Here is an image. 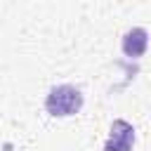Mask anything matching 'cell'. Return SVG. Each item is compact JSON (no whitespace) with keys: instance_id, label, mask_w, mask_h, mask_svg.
Masks as SVG:
<instances>
[{"instance_id":"cell-1","label":"cell","mask_w":151,"mask_h":151,"mask_svg":"<svg viewBox=\"0 0 151 151\" xmlns=\"http://www.w3.org/2000/svg\"><path fill=\"white\" fill-rule=\"evenodd\" d=\"M83 109V92L76 85H54L47 97H45V111L54 118H66V116H76Z\"/></svg>"},{"instance_id":"cell-2","label":"cell","mask_w":151,"mask_h":151,"mask_svg":"<svg viewBox=\"0 0 151 151\" xmlns=\"http://www.w3.org/2000/svg\"><path fill=\"white\" fill-rule=\"evenodd\" d=\"M132 146H134L132 123H127L123 118H116L111 123V132H109V139L104 144V151H132Z\"/></svg>"},{"instance_id":"cell-3","label":"cell","mask_w":151,"mask_h":151,"mask_svg":"<svg viewBox=\"0 0 151 151\" xmlns=\"http://www.w3.org/2000/svg\"><path fill=\"white\" fill-rule=\"evenodd\" d=\"M123 54L125 57H130V59H139V57H144V52H146V45H149V33H146V28H142V26H137V28H130L125 35H123Z\"/></svg>"}]
</instances>
